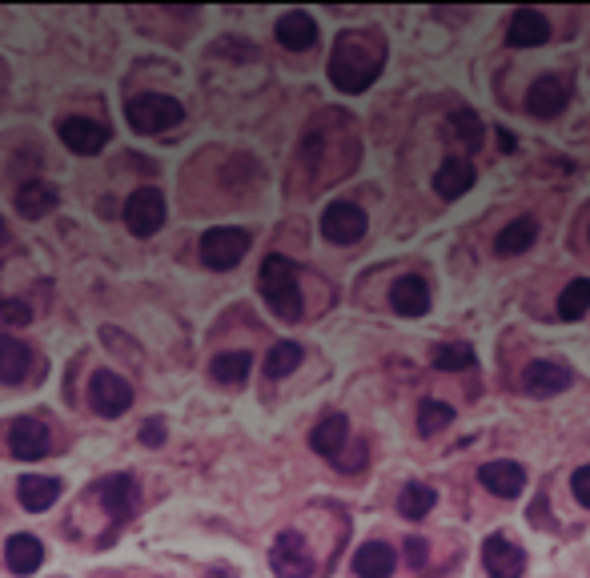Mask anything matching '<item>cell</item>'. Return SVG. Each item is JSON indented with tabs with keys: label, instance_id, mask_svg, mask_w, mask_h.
I'll return each mask as SVG.
<instances>
[{
	"label": "cell",
	"instance_id": "obj_1",
	"mask_svg": "<svg viewBox=\"0 0 590 578\" xmlns=\"http://www.w3.org/2000/svg\"><path fill=\"white\" fill-rule=\"evenodd\" d=\"M386 65V41L366 29H350L338 37L330 53V81L342 93H366Z\"/></svg>",
	"mask_w": 590,
	"mask_h": 578
},
{
	"label": "cell",
	"instance_id": "obj_2",
	"mask_svg": "<svg viewBox=\"0 0 590 578\" xmlns=\"http://www.w3.org/2000/svg\"><path fill=\"white\" fill-rule=\"evenodd\" d=\"M257 285H261V298L265 306L281 318V322H298L302 318V289H298V269H293L289 257L281 253H269L261 261V273H257Z\"/></svg>",
	"mask_w": 590,
	"mask_h": 578
},
{
	"label": "cell",
	"instance_id": "obj_3",
	"mask_svg": "<svg viewBox=\"0 0 590 578\" xmlns=\"http://www.w3.org/2000/svg\"><path fill=\"white\" fill-rule=\"evenodd\" d=\"M181 117H185V109L169 93H137L125 105V121L133 133H165V129L181 125Z\"/></svg>",
	"mask_w": 590,
	"mask_h": 578
},
{
	"label": "cell",
	"instance_id": "obj_4",
	"mask_svg": "<svg viewBox=\"0 0 590 578\" xmlns=\"http://www.w3.org/2000/svg\"><path fill=\"white\" fill-rule=\"evenodd\" d=\"M249 245H253V237H249V229H237V225H217V229H205L201 233V261L209 265V269H217V273H225V269H233L245 253H249Z\"/></svg>",
	"mask_w": 590,
	"mask_h": 578
},
{
	"label": "cell",
	"instance_id": "obj_5",
	"mask_svg": "<svg viewBox=\"0 0 590 578\" xmlns=\"http://www.w3.org/2000/svg\"><path fill=\"white\" fill-rule=\"evenodd\" d=\"M269 566H273L277 578H310L314 574V550L298 530H285V534L273 538Z\"/></svg>",
	"mask_w": 590,
	"mask_h": 578
},
{
	"label": "cell",
	"instance_id": "obj_6",
	"mask_svg": "<svg viewBox=\"0 0 590 578\" xmlns=\"http://www.w3.org/2000/svg\"><path fill=\"white\" fill-rule=\"evenodd\" d=\"M366 229H370V217H366V209L354 205V201H334V205H326V213H322V233H326V241H334V245H358V241L366 237Z\"/></svg>",
	"mask_w": 590,
	"mask_h": 578
},
{
	"label": "cell",
	"instance_id": "obj_7",
	"mask_svg": "<svg viewBox=\"0 0 590 578\" xmlns=\"http://www.w3.org/2000/svg\"><path fill=\"white\" fill-rule=\"evenodd\" d=\"M89 402L101 418H121L133 406V386L113 370H97L89 378Z\"/></svg>",
	"mask_w": 590,
	"mask_h": 578
},
{
	"label": "cell",
	"instance_id": "obj_8",
	"mask_svg": "<svg viewBox=\"0 0 590 578\" xmlns=\"http://www.w3.org/2000/svg\"><path fill=\"white\" fill-rule=\"evenodd\" d=\"M125 225L133 229V237H153L165 225V193L157 189H137L125 201Z\"/></svg>",
	"mask_w": 590,
	"mask_h": 578
},
{
	"label": "cell",
	"instance_id": "obj_9",
	"mask_svg": "<svg viewBox=\"0 0 590 578\" xmlns=\"http://www.w3.org/2000/svg\"><path fill=\"white\" fill-rule=\"evenodd\" d=\"M482 562H486V574L490 578H522L526 550L514 538H506V534H490L482 542Z\"/></svg>",
	"mask_w": 590,
	"mask_h": 578
},
{
	"label": "cell",
	"instance_id": "obj_10",
	"mask_svg": "<svg viewBox=\"0 0 590 578\" xmlns=\"http://www.w3.org/2000/svg\"><path fill=\"white\" fill-rule=\"evenodd\" d=\"M57 133H61L65 149L77 153V157H93V153H101L109 145V129L97 125V121H89V117H65L57 125Z\"/></svg>",
	"mask_w": 590,
	"mask_h": 578
},
{
	"label": "cell",
	"instance_id": "obj_11",
	"mask_svg": "<svg viewBox=\"0 0 590 578\" xmlns=\"http://www.w3.org/2000/svg\"><path fill=\"white\" fill-rule=\"evenodd\" d=\"M9 454L21 462H37L49 454V426L41 418H17L9 426Z\"/></svg>",
	"mask_w": 590,
	"mask_h": 578
},
{
	"label": "cell",
	"instance_id": "obj_12",
	"mask_svg": "<svg viewBox=\"0 0 590 578\" xmlns=\"http://www.w3.org/2000/svg\"><path fill=\"white\" fill-rule=\"evenodd\" d=\"M566 386H570V370H566L562 362L542 358V362H530V366L522 370V390L534 394V398H554V394H562Z\"/></svg>",
	"mask_w": 590,
	"mask_h": 578
},
{
	"label": "cell",
	"instance_id": "obj_13",
	"mask_svg": "<svg viewBox=\"0 0 590 578\" xmlns=\"http://www.w3.org/2000/svg\"><path fill=\"white\" fill-rule=\"evenodd\" d=\"M273 33H277V45L289 49V53H306V49L318 45V21L310 13H302V9L277 17V29Z\"/></svg>",
	"mask_w": 590,
	"mask_h": 578
},
{
	"label": "cell",
	"instance_id": "obj_14",
	"mask_svg": "<svg viewBox=\"0 0 590 578\" xmlns=\"http://www.w3.org/2000/svg\"><path fill=\"white\" fill-rule=\"evenodd\" d=\"M562 109H566V85H562L558 77H538V81L526 89V113H530V117L554 121Z\"/></svg>",
	"mask_w": 590,
	"mask_h": 578
},
{
	"label": "cell",
	"instance_id": "obj_15",
	"mask_svg": "<svg viewBox=\"0 0 590 578\" xmlns=\"http://www.w3.org/2000/svg\"><path fill=\"white\" fill-rule=\"evenodd\" d=\"M97 502L113 518L133 514V506H137V482H133V474H109V478H101L97 482Z\"/></svg>",
	"mask_w": 590,
	"mask_h": 578
},
{
	"label": "cell",
	"instance_id": "obj_16",
	"mask_svg": "<svg viewBox=\"0 0 590 578\" xmlns=\"http://www.w3.org/2000/svg\"><path fill=\"white\" fill-rule=\"evenodd\" d=\"M390 306L402 318H422L430 314V285L422 277H398L390 289Z\"/></svg>",
	"mask_w": 590,
	"mask_h": 578
},
{
	"label": "cell",
	"instance_id": "obj_17",
	"mask_svg": "<svg viewBox=\"0 0 590 578\" xmlns=\"http://www.w3.org/2000/svg\"><path fill=\"white\" fill-rule=\"evenodd\" d=\"M506 41H510L514 49H538V45L550 41V25H546V17L534 13V9H518V13L510 17Z\"/></svg>",
	"mask_w": 590,
	"mask_h": 578
},
{
	"label": "cell",
	"instance_id": "obj_18",
	"mask_svg": "<svg viewBox=\"0 0 590 578\" xmlns=\"http://www.w3.org/2000/svg\"><path fill=\"white\" fill-rule=\"evenodd\" d=\"M478 482H482L490 494H498V498H518L522 486H526V470H522L518 462H486V466L478 470Z\"/></svg>",
	"mask_w": 590,
	"mask_h": 578
},
{
	"label": "cell",
	"instance_id": "obj_19",
	"mask_svg": "<svg viewBox=\"0 0 590 578\" xmlns=\"http://www.w3.org/2000/svg\"><path fill=\"white\" fill-rule=\"evenodd\" d=\"M33 370V350L17 338H0V382L5 386H21Z\"/></svg>",
	"mask_w": 590,
	"mask_h": 578
},
{
	"label": "cell",
	"instance_id": "obj_20",
	"mask_svg": "<svg viewBox=\"0 0 590 578\" xmlns=\"http://www.w3.org/2000/svg\"><path fill=\"white\" fill-rule=\"evenodd\" d=\"M346 438H350V422H346L342 414H326V418L310 430V446H314L322 458H330V462L342 454Z\"/></svg>",
	"mask_w": 590,
	"mask_h": 578
},
{
	"label": "cell",
	"instance_id": "obj_21",
	"mask_svg": "<svg viewBox=\"0 0 590 578\" xmlns=\"http://www.w3.org/2000/svg\"><path fill=\"white\" fill-rule=\"evenodd\" d=\"M394 566H398V554H394V546H386V542H366V546L354 554V574H358V578H390Z\"/></svg>",
	"mask_w": 590,
	"mask_h": 578
},
{
	"label": "cell",
	"instance_id": "obj_22",
	"mask_svg": "<svg viewBox=\"0 0 590 578\" xmlns=\"http://www.w3.org/2000/svg\"><path fill=\"white\" fill-rule=\"evenodd\" d=\"M5 562H9L13 574H33V570L45 562L41 538H33V534H13V538L5 542Z\"/></svg>",
	"mask_w": 590,
	"mask_h": 578
},
{
	"label": "cell",
	"instance_id": "obj_23",
	"mask_svg": "<svg viewBox=\"0 0 590 578\" xmlns=\"http://www.w3.org/2000/svg\"><path fill=\"white\" fill-rule=\"evenodd\" d=\"M470 185H474V165H470V161H462V157H450V161L434 173V193H438V197H446V201L462 197Z\"/></svg>",
	"mask_w": 590,
	"mask_h": 578
},
{
	"label": "cell",
	"instance_id": "obj_24",
	"mask_svg": "<svg viewBox=\"0 0 590 578\" xmlns=\"http://www.w3.org/2000/svg\"><path fill=\"white\" fill-rule=\"evenodd\" d=\"M17 494H21V506L37 514V510H49L61 498V482L57 478H45V474H25L17 482Z\"/></svg>",
	"mask_w": 590,
	"mask_h": 578
},
{
	"label": "cell",
	"instance_id": "obj_25",
	"mask_svg": "<svg viewBox=\"0 0 590 578\" xmlns=\"http://www.w3.org/2000/svg\"><path fill=\"white\" fill-rule=\"evenodd\" d=\"M249 370H253V354H245V350H225V354H217L213 366H209V374H213L221 386H241V382L249 378Z\"/></svg>",
	"mask_w": 590,
	"mask_h": 578
},
{
	"label": "cell",
	"instance_id": "obj_26",
	"mask_svg": "<svg viewBox=\"0 0 590 578\" xmlns=\"http://www.w3.org/2000/svg\"><path fill=\"white\" fill-rule=\"evenodd\" d=\"M57 189L53 185H45V181H29V185H21V193H17V209L25 213V217H45V213H53L57 209Z\"/></svg>",
	"mask_w": 590,
	"mask_h": 578
},
{
	"label": "cell",
	"instance_id": "obj_27",
	"mask_svg": "<svg viewBox=\"0 0 590 578\" xmlns=\"http://www.w3.org/2000/svg\"><path fill=\"white\" fill-rule=\"evenodd\" d=\"M534 241H538V225H534V217H518V221H510V225L498 233L494 249L506 253V257H514V253H526Z\"/></svg>",
	"mask_w": 590,
	"mask_h": 578
},
{
	"label": "cell",
	"instance_id": "obj_28",
	"mask_svg": "<svg viewBox=\"0 0 590 578\" xmlns=\"http://www.w3.org/2000/svg\"><path fill=\"white\" fill-rule=\"evenodd\" d=\"M434 506H438V490L426 486V482H410V486L398 494V514H402V518H426Z\"/></svg>",
	"mask_w": 590,
	"mask_h": 578
},
{
	"label": "cell",
	"instance_id": "obj_29",
	"mask_svg": "<svg viewBox=\"0 0 590 578\" xmlns=\"http://www.w3.org/2000/svg\"><path fill=\"white\" fill-rule=\"evenodd\" d=\"M298 366H302V346L298 342H277L265 354V378H289Z\"/></svg>",
	"mask_w": 590,
	"mask_h": 578
},
{
	"label": "cell",
	"instance_id": "obj_30",
	"mask_svg": "<svg viewBox=\"0 0 590 578\" xmlns=\"http://www.w3.org/2000/svg\"><path fill=\"white\" fill-rule=\"evenodd\" d=\"M586 310H590V281H586V277H578V281H570V285L562 289V298H558V314H562L566 322H578V318H586Z\"/></svg>",
	"mask_w": 590,
	"mask_h": 578
},
{
	"label": "cell",
	"instance_id": "obj_31",
	"mask_svg": "<svg viewBox=\"0 0 590 578\" xmlns=\"http://www.w3.org/2000/svg\"><path fill=\"white\" fill-rule=\"evenodd\" d=\"M454 422V410L446 406V402H438V398H426L422 406H418V430L426 434V438H434L438 430H446Z\"/></svg>",
	"mask_w": 590,
	"mask_h": 578
},
{
	"label": "cell",
	"instance_id": "obj_32",
	"mask_svg": "<svg viewBox=\"0 0 590 578\" xmlns=\"http://www.w3.org/2000/svg\"><path fill=\"white\" fill-rule=\"evenodd\" d=\"M434 366L446 370V374H458V370H470L474 366V350L462 346V342H446L434 350Z\"/></svg>",
	"mask_w": 590,
	"mask_h": 578
},
{
	"label": "cell",
	"instance_id": "obj_33",
	"mask_svg": "<svg viewBox=\"0 0 590 578\" xmlns=\"http://www.w3.org/2000/svg\"><path fill=\"white\" fill-rule=\"evenodd\" d=\"M450 125H454V133H458L470 149L482 145V121H478V113H470V109H454V113H450Z\"/></svg>",
	"mask_w": 590,
	"mask_h": 578
},
{
	"label": "cell",
	"instance_id": "obj_34",
	"mask_svg": "<svg viewBox=\"0 0 590 578\" xmlns=\"http://www.w3.org/2000/svg\"><path fill=\"white\" fill-rule=\"evenodd\" d=\"M0 322L9 326H29L33 322V310L25 302H0Z\"/></svg>",
	"mask_w": 590,
	"mask_h": 578
},
{
	"label": "cell",
	"instance_id": "obj_35",
	"mask_svg": "<svg viewBox=\"0 0 590 578\" xmlns=\"http://www.w3.org/2000/svg\"><path fill=\"white\" fill-rule=\"evenodd\" d=\"M570 490H574V498H578L582 506H590V466H578V470H574Z\"/></svg>",
	"mask_w": 590,
	"mask_h": 578
},
{
	"label": "cell",
	"instance_id": "obj_36",
	"mask_svg": "<svg viewBox=\"0 0 590 578\" xmlns=\"http://www.w3.org/2000/svg\"><path fill=\"white\" fill-rule=\"evenodd\" d=\"M426 550H430V546H426L422 538H410V542H406V562H410L414 570H422V566H426V558H430Z\"/></svg>",
	"mask_w": 590,
	"mask_h": 578
},
{
	"label": "cell",
	"instance_id": "obj_37",
	"mask_svg": "<svg viewBox=\"0 0 590 578\" xmlns=\"http://www.w3.org/2000/svg\"><path fill=\"white\" fill-rule=\"evenodd\" d=\"M141 442H145V446H161V442H165V422H161V418L145 422V430H141Z\"/></svg>",
	"mask_w": 590,
	"mask_h": 578
},
{
	"label": "cell",
	"instance_id": "obj_38",
	"mask_svg": "<svg viewBox=\"0 0 590 578\" xmlns=\"http://www.w3.org/2000/svg\"><path fill=\"white\" fill-rule=\"evenodd\" d=\"M0 245H9V225H5V217H0Z\"/></svg>",
	"mask_w": 590,
	"mask_h": 578
}]
</instances>
